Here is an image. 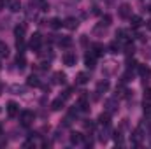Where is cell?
<instances>
[{
	"instance_id": "obj_20",
	"label": "cell",
	"mask_w": 151,
	"mask_h": 149,
	"mask_svg": "<svg viewBox=\"0 0 151 149\" xmlns=\"http://www.w3.org/2000/svg\"><path fill=\"white\" fill-rule=\"evenodd\" d=\"M49 25H51V28H55V30H56V28H62V27H63V21H62V19H58V18H53V19L49 21Z\"/></svg>"
},
{
	"instance_id": "obj_22",
	"label": "cell",
	"mask_w": 151,
	"mask_h": 149,
	"mask_svg": "<svg viewBox=\"0 0 151 149\" xmlns=\"http://www.w3.org/2000/svg\"><path fill=\"white\" fill-rule=\"evenodd\" d=\"M141 139H142V135H141V128H137V130L134 132V135H132V142H134V144H139Z\"/></svg>"
},
{
	"instance_id": "obj_35",
	"label": "cell",
	"mask_w": 151,
	"mask_h": 149,
	"mask_svg": "<svg viewBox=\"0 0 151 149\" xmlns=\"http://www.w3.org/2000/svg\"><path fill=\"white\" fill-rule=\"evenodd\" d=\"M0 93H2V86H0Z\"/></svg>"
},
{
	"instance_id": "obj_32",
	"label": "cell",
	"mask_w": 151,
	"mask_h": 149,
	"mask_svg": "<svg viewBox=\"0 0 151 149\" xmlns=\"http://www.w3.org/2000/svg\"><path fill=\"white\" fill-rule=\"evenodd\" d=\"M32 2H39V4H44V0H32Z\"/></svg>"
},
{
	"instance_id": "obj_25",
	"label": "cell",
	"mask_w": 151,
	"mask_h": 149,
	"mask_svg": "<svg viewBox=\"0 0 151 149\" xmlns=\"http://www.w3.org/2000/svg\"><path fill=\"white\" fill-rule=\"evenodd\" d=\"M7 54H9V47L0 40V56H7Z\"/></svg>"
},
{
	"instance_id": "obj_3",
	"label": "cell",
	"mask_w": 151,
	"mask_h": 149,
	"mask_svg": "<svg viewBox=\"0 0 151 149\" xmlns=\"http://www.w3.org/2000/svg\"><path fill=\"white\" fill-rule=\"evenodd\" d=\"M40 44H42V37H40V34H34V37L30 39V47H32L34 51H39Z\"/></svg>"
},
{
	"instance_id": "obj_14",
	"label": "cell",
	"mask_w": 151,
	"mask_h": 149,
	"mask_svg": "<svg viewBox=\"0 0 151 149\" xmlns=\"http://www.w3.org/2000/svg\"><path fill=\"white\" fill-rule=\"evenodd\" d=\"M116 37H118V42H130L128 34H127L125 30H118V32H116Z\"/></svg>"
},
{
	"instance_id": "obj_4",
	"label": "cell",
	"mask_w": 151,
	"mask_h": 149,
	"mask_svg": "<svg viewBox=\"0 0 151 149\" xmlns=\"http://www.w3.org/2000/svg\"><path fill=\"white\" fill-rule=\"evenodd\" d=\"M18 112H19V107H18L16 102H9L7 104V114H9V117H16Z\"/></svg>"
},
{
	"instance_id": "obj_31",
	"label": "cell",
	"mask_w": 151,
	"mask_h": 149,
	"mask_svg": "<svg viewBox=\"0 0 151 149\" xmlns=\"http://www.w3.org/2000/svg\"><path fill=\"white\" fill-rule=\"evenodd\" d=\"M144 112H146V114H150L151 112V105L150 104H146V102H144Z\"/></svg>"
},
{
	"instance_id": "obj_10",
	"label": "cell",
	"mask_w": 151,
	"mask_h": 149,
	"mask_svg": "<svg viewBox=\"0 0 151 149\" xmlns=\"http://www.w3.org/2000/svg\"><path fill=\"white\" fill-rule=\"evenodd\" d=\"M63 104H65V100L60 97V98H56V100L51 102V109H53V111H60V109L63 107Z\"/></svg>"
},
{
	"instance_id": "obj_5",
	"label": "cell",
	"mask_w": 151,
	"mask_h": 149,
	"mask_svg": "<svg viewBox=\"0 0 151 149\" xmlns=\"http://www.w3.org/2000/svg\"><path fill=\"white\" fill-rule=\"evenodd\" d=\"M25 34H27V25H25V23H19V25L14 28V35H16V39H23Z\"/></svg>"
},
{
	"instance_id": "obj_12",
	"label": "cell",
	"mask_w": 151,
	"mask_h": 149,
	"mask_svg": "<svg viewBox=\"0 0 151 149\" xmlns=\"http://www.w3.org/2000/svg\"><path fill=\"white\" fill-rule=\"evenodd\" d=\"M83 139H84V137H83V133H79V132H72V133H70V142H72V144H81Z\"/></svg>"
},
{
	"instance_id": "obj_21",
	"label": "cell",
	"mask_w": 151,
	"mask_h": 149,
	"mask_svg": "<svg viewBox=\"0 0 151 149\" xmlns=\"http://www.w3.org/2000/svg\"><path fill=\"white\" fill-rule=\"evenodd\" d=\"M93 54H95V56L104 54V46H102V44H93Z\"/></svg>"
},
{
	"instance_id": "obj_24",
	"label": "cell",
	"mask_w": 151,
	"mask_h": 149,
	"mask_svg": "<svg viewBox=\"0 0 151 149\" xmlns=\"http://www.w3.org/2000/svg\"><path fill=\"white\" fill-rule=\"evenodd\" d=\"M16 63H18V67H19V69H23V67L27 65V60H25V56H23V54H21V56L18 54V58H16Z\"/></svg>"
},
{
	"instance_id": "obj_28",
	"label": "cell",
	"mask_w": 151,
	"mask_h": 149,
	"mask_svg": "<svg viewBox=\"0 0 151 149\" xmlns=\"http://www.w3.org/2000/svg\"><path fill=\"white\" fill-rule=\"evenodd\" d=\"M83 125H84L86 130H93V128H95V123H93V121H84Z\"/></svg>"
},
{
	"instance_id": "obj_23",
	"label": "cell",
	"mask_w": 151,
	"mask_h": 149,
	"mask_svg": "<svg viewBox=\"0 0 151 149\" xmlns=\"http://www.w3.org/2000/svg\"><path fill=\"white\" fill-rule=\"evenodd\" d=\"M65 77H67V75L63 74V72H56V74H55V82H56V84H63V82H65Z\"/></svg>"
},
{
	"instance_id": "obj_15",
	"label": "cell",
	"mask_w": 151,
	"mask_h": 149,
	"mask_svg": "<svg viewBox=\"0 0 151 149\" xmlns=\"http://www.w3.org/2000/svg\"><path fill=\"white\" fill-rule=\"evenodd\" d=\"M88 81H90V77H88L86 72H79L77 77H76V82H77V84H86Z\"/></svg>"
},
{
	"instance_id": "obj_17",
	"label": "cell",
	"mask_w": 151,
	"mask_h": 149,
	"mask_svg": "<svg viewBox=\"0 0 151 149\" xmlns=\"http://www.w3.org/2000/svg\"><path fill=\"white\" fill-rule=\"evenodd\" d=\"M27 84H28V86H34V88H37V86H40V81H39L37 75H30V77L27 79Z\"/></svg>"
},
{
	"instance_id": "obj_1",
	"label": "cell",
	"mask_w": 151,
	"mask_h": 149,
	"mask_svg": "<svg viewBox=\"0 0 151 149\" xmlns=\"http://www.w3.org/2000/svg\"><path fill=\"white\" fill-rule=\"evenodd\" d=\"M34 117H35V114H34L32 111H23V112H21V117H19V119H21V123L27 126V125H30V123L34 121Z\"/></svg>"
},
{
	"instance_id": "obj_6",
	"label": "cell",
	"mask_w": 151,
	"mask_h": 149,
	"mask_svg": "<svg viewBox=\"0 0 151 149\" xmlns=\"http://www.w3.org/2000/svg\"><path fill=\"white\" fill-rule=\"evenodd\" d=\"M76 60H77V58H76L74 53H65V54H63V63L69 65V67L76 65Z\"/></svg>"
},
{
	"instance_id": "obj_2",
	"label": "cell",
	"mask_w": 151,
	"mask_h": 149,
	"mask_svg": "<svg viewBox=\"0 0 151 149\" xmlns=\"http://www.w3.org/2000/svg\"><path fill=\"white\" fill-rule=\"evenodd\" d=\"M118 14H119V18H130V16H132V9H130V5H128V4L119 5Z\"/></svg>"
},
{
	"instance_id": "obj_19",
	"label": "cell",
	"mask_w": 151,
	"mask_h": 149,
	"mask_svg": "<svg viewBox=\"0 0 151 149\" xmlns=\"http://www.w3.org/2000/svg\"><path fill=\"white\" fill-rule=\"evenodd\" d=\"M58 44H60L62 47H70V46H72V39L70 37H62L58 40Z\"/></svg>"
},
{
	"instance_id": "obj_18",
	"label": "cell",
	"mask_w": 151,
	"mask_h": 149,
	"mask_svg": "<svg viewBox=\"0 0 151 149\" xmlns=\"http://www.w3.org/2000/svg\"><path fill=\"white\" fill-rule=\"evenodd\" d=\"M109 90V82L107 81H100L97 84V93H102V91H107Z\"/></svg>"
},
{
	"instance_id": "obj_7",
	"label": "cell",
	"mask_w": 151,
	"mask_h": 149,
	"mask_svg": "<svg viewBox=\"0 0 151 149\" xmlns=\"http://www.w3.org/2000/svg\"><path fill=\"white\" fill-rule=\"evenodd\" d=\"M7 7L12 11V12H18L21 9V2L19 0H7Z\"/></svg>"
},
{
	"instance_id": "obj_9",
	"label": "cell",
	"mask_w": 151,
	"mask_h": 149,
	"mask_svg": "<svg viewBox=\"0 0 151 149\" xmlns=\"http://www.w3.org/2000/svg\"><path fill=\"white\" fill-rule=\"evenodd\" d=\"M77 25H79V23H77V19H74V18H67V19L63 21V27H67L69 30H76Z\"/></svg>"
},
{
	"instance_id": "obj_13",
	"label": "cell",
	"mask_w": 151,
	"mask_h": 149,
	"mask_svg": "<svg viewBox=\"0 0 151 149\" xmlns=\"http://www.w3.org/2000/svg\"><path fill=\"white\" fill-rule=\"evenodd\" d=\"M139 74L144 77V81H148V77L151 75V70L148 65H139Z\"/></svg>"
},
{
	"instance_id": "obj_16",
	"label": "cell",
	"mask_w": 151,
	"mask_h": 149,
	"mask_svg": "<svg viewBox=\"0 0 151 149\" xmlns=\"http://www.w3.org/2000/svg\"><path fill=\"white\" fill-rule=\"evenodd\" d=\"M141 25H142V19L139 16H130V27L132 28H139Z\"/></svg>"
},
{
	"instance_id": "obj_26",
	"label": "cell",
	"mask_w": 151,
	"mask_h": 149,
	"mask_svg": "<svg viewBox=\"0 0 151 149\" xmlns=\"http://www.w3.org/2000/svg\"><path fill=\"white\" fill-rule=\"evenodd\" d=\"M109 49H111V53H118V51H119V42H118V40H113V42L109 44Z\"/></svg>"
},
{
	"instance_id": "obj_11",
	"label": "cell",
	"mask_w": 151,
	"mask_h": 149,
	"mask_svg": "<svg viewBox=\"0 0 151 149\" xmlns=\"http://www.w3.org/2000/svg\"><path fill=\"white\" fill-rule=\"evenodd\" d=\"M109 123H111L109 112H106V114H100V116H99V125H102V126H109Z\"/></svg>"
},
{
	"instance_id": "obj_29",
	"label": "cell",
	"mask_w": 151,
	"mask_h": 149,
	"mask_svg": "<svg viewBox=\"0 0 151 149\" xmlns=\"http://www.w3.org/2000/svg\"><path fill=\"white\" fill-rule=\"evenodd\" d=\"M102 25H106V27H109V25H111V16H107V14H106V16L102 18Z\"/></svg>"
},
{
	"instance_id": "obj_34",
	"label": "cell",
	"mask_w": 151,
	"mask_h": 149,
	"mask_svg": "<svg viewBox=\"0 0 151 149\" xmlns=\"http://www.w3.org/2000/svg\"><path fill=\"white\" fill-rule=\"evenodd\" d=\"M0 135H2V125H0Z\"/></svg>"
},
{
	"instance_id": "obj_30",
	"label": "cell",
	"mask_w": 151,
	"mask_h": 149,
	"mask_svg": "<svg viewBox=\"0 0 151 149\" xmlns=\"http://www.w3.org/2000/svg\"><path fill=\"white\" fill-rule=\"evenodd\" d=\"M144 100H148V102L151 100V88H148V90H146V93H144Z\"/></svg>"
},
{
	"instance_id": "obj_8",
	"label": "cell",
	"mask_w": 151,
	"mask_h": 149,
	"mask_svg": "<svg viewBox=\"0 0 151 149\" xmlns=\"http://www.w3.org/2000/svg\"><path fill=\"white\" fill-rule=\"evenodd\" d=\"M95 58H97V56H95L93 53H91V54H86V56H84V65H86L88 69H93V67H95Z\"/></svg>"
},
{
	"instance_id": "obj_33",
	"label": "cell",
	"mask_w": 151,
	"mask_h": 149,
	"mask_svg": "<svg viewBox=\"0 0 151 149\" xmlns=\"http://www.w3.org/2000/svg\"><path fill=\"white\" fill-rule=\"evenodd\" d=\"M148 28H150V30H151V21H150V23H148Z\"/></svg>"
},
{
	"instance_id": "obj_27",
	"label": "cell",
	"mask_w": 151,
	"mask_h": 149,
	"mask_svg": "<svg viewBox=\"0 0 151 149\" xmlns=\"http://www.w3.org/2000/svg\"><path fill=\"white\" fill-rule=\"evenodd\" d=\"M70 97H72V88H67V90L63 91L62 98H63V100H67V98H70Z\"/></svg>"
}]
</instances>
